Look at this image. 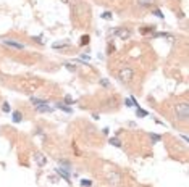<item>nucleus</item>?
<instances>
[{
  "mask_svg": "<svg viewBox=\"0 0 189 187\" xmlns=\"http://www.w3.org/2000/svg\"><path fill=\"white\" fill-rule=\"evenodd\" d=\"M133 74H134L133 68L123 66V68H120V71H118V79L121 81V82H129V81L133 79Z\"/></svg>",
  "mask_w": 189,
  "mask_h": 187,
  "instance_id": "f257e3e1",
  "label": "nucleus"
},
{
  "mask_svg": "<svg viewBox=\"0 0 189 187\" xmlns=\"http://www.w3.org/2000/svg\"><path fill=\"white\" fill-rule=\"evenodd\" d=\"M188 111H189L188 103H181V105H176V107H175L176 118H178V120H181V121H186L188 120Z\"/></svg>",
  "mask_w": 189,
  "mask_h": 187,
  "instance_id": "f03ea898",
  "label": "nucleus"
},
{
  "mask_svg": "<svg viewBox=\"0 0 189 187\" xmlns=\"http://www.w3.org/2000/svg\"><path fill=\"white\" fill-rule=\"evenodd\" d=\"M55 173H57V174L60 176V178L63 179L65 182H68V184L71 182V179H70L71 171H70V169H66V168H57V169H55Z\"/></svg>",
  "mask_w": 189,
  "mask_h": 187,
  "instance_id": "7ed1b4c3",
  "label": "nucleus"
},
{
  "mask_svg": "<svg viewBox=\"0 0 189 187\" xmlns=\"http://www.w3.org/2000/svg\"><path fill=\"white\" fill-rule=\"evenodd\" d=\"M113 34H115V36H118L120 39L126 40L129 36H131V31H128V29H123V28H116V29H115V32H113Z\"/></svg>",
  "mask_w": 189,
  "mask_h": 187,
  "instance_id": "20e7f679",
  "label": "nucleus"
},
{
  "mask_svg": "<svg viewBox=\"0 0 189 187\" xmlns=\"http://www.w3.org/2000/svg\"><path fill=\"white\" fill-rule=\"evenodd\" d=\"M107 179L110 181V184H115V186L120 184V174L116 171H110L107 174Z\"/></svg>",
  "mask_w": 189,
  "mask_h": 187,
  "instance_id": "39448f33",
  "label": "nucleus"
},
{
  "mask_svg": "<svg viewBox=\"0 0 189 187\" xmlns=\"http://www.w3.org/2000/svg\"><path fill=\"white\" fill-rule=\"evenodd\" d=\"M3 44H5V45H8V47H13V49H18V50L25 49V45H23V44H19V42H16V40L6 39V40H3Z\"/></svg>",
  "mask_w": 189,
  "mask_h": 187,
  "instance_id": "423d86ee",
  "label": "nucleus"
},
{
  "mask_svg": "<svg viewBox=\"0 0 189 187\" xmlns=\"http://www.w3.org/2000/svg\"><path fill=\"white\" fill-rule=\"evenodd\" d=\"M34 160H36V163H37L39 166H45V163H47L45 156H44L42 153H39V152H37V153L34 155Z\"/></svg>",
  "mask_w": 189,
  "mask_h": 187,
  "instance_id": "0eeeda50",
  "label": "nucleus"
},
{
  "mask_svg": "<svg viewBox=\"0 0 189 187\" xmlns=\"http://www.w3.org/2000/svg\"><path fill=\"white\" fill-rule=\"evenodd\" d=\"M36 111H39V113H52L53 108L49 107V103H47V105H39V107H36Z\"/></svg>",
  "mask_w": 189,
  "mask_h": 187,
  "instance_id": "6e6552de",
  "label": "nucleus"
},
{
  "mask_svg": "<svg viewBox=\"0 0 189 187\" xmlns=\"http://www.w3.org/2000/svg\"><path fill=\"white\" fill-rule=\"evenodd\" d=\"M12 121H13V123H16V124L21 123V121H23V113H21V111H13V113H12Z\"/></svg>",
  "mask_w": 189,
  "mask_h": 187,
  "instance_id": "1a4fd4ad",
  "label": "nucleus"
},
{
  "mask_svg": "<svg viewBox=\"0 0 189 187\" xmlns=\"http://www.w3.org/2000/svg\"><path fill=\"white\" fill-rule=\"evenodd\" d=\"M55 108H58V110H61V111H65V113H71V108L68 107V105H65V103H61V102H57L55 103Z\"/></svg>",
  "mask_w": 189,
  "mask_h": 187,
  "instance_id": "9d476101",
  "label": "nucleus"
},
{
  "mask_svg": "<svg viewBox=\"0 0 189 187\" xmlns=\"http://www.w3.org/2000/svg\"><path fill=\"white\" fill-rule=\"evenodd\" d=\"M154 31H155V26H144V28L139 29V32L144 34V36H147V34H154Z\"/></svg>",
  "mask_w": 189,
  "mask_h": 187,
  "instance_id": "9b49d317",
  "label": "nucleus"
},
{
  "mask_svg": "<svg viewBox=\"0 0 189 187\" xmlns=\"http://www.w3.org/2000/svg\"><path fill=\"white\" fill-rule=\"evenodd\" d=\"M31 103L36 105V107H39V105H47V103H49V100H42V98H37V97H31Z\"/></svg>",
  "mask_w": 189,
  "mask_h": 187,
  "instance_id": "f8f14e48",
  "label": "nucleus"
},
{
  "mask_svg": "<svg viewBox=\"0 0 189 187\" xmlns=\"http://www.w3.org/2000/svg\"><path fill=\"white\" fill-rule=\"evenodd\" d=\"M136 116L137 118H146V116H149V113H147L146 110H142L141 107H137L136 108Z\"/></svg>",
  "mask_w": 189,
  "mask_h": 187,
  "instance_id": "ddd939ff",
  "label": "nucleus"
},
{
  "mask_svg": "<svg viewBox=\"0 0 189 187\" xmlns=\"http://www.w3.org/2000/svg\"><path fill=\"white\" fill-rule=\"evenodd\" d=\"M110 145H113V147H123V145H121V140H120V139L118 137H112V139H110Z\"/></svg>",
  "mask_w": 189,
  "mask_h": 187,
  "instance_id": "4468645a",
  "label": "nucleus"
},
{
  "mask_svg": "<svg viewBox=\"0 0 189 187\" xmlns=\"http://www.w3.org/2000/svg\"><path fill=\"white\" fill-rule=\"evenodd\" d=\"M89 40H91V39H89V36H87V34H84V36H81V39H79V45L86 47L89 44Z\"/></svg>",
  "mask_w": 189,
  "mask_h": 187,
  "instance_id": "2eb2a0df",
  "label": "nucleus"
},
{
  "mask_svg": "<svg viewBox=\"0 0 189 187\" xmlns=\"http://www.w3.org/2000/svg\"><path fill=\"white\" fill-rule=\"evenodd\" d=\"M154 2H155V0H137V5H141V6H150Z\"/></svg>",
  "mask_w": 189,
  "mask_h": 187,
  "instance_id": "dca6fc26",
  "label": "nucleus"
},
{
  "mask_svg": "<svg viewBox=\"0 0 189 187\" xmlns=\"http://www.w3.org/2000/svg\"><path fill=\"white\" fill-rule=\"evenodd\" d=\"M65 47H70V44L65 40V42H57V44H53V49H65Z\"/></svg>",
  "mask_w": 189,
  "mask_h": 187,
  "instance_id": "f3484780",
  "label": "nucleus"
},
{
  "mask_svg": "<svg viewBox=\"0 0 189 187\" xmlns=\"http://www.w3.org/2000/svg\"><path fill=\"white\" fill-rule=\"evenodd\" d=\"M100 18H102V19H107V21H108V19H112V18H113V15H112L110 11H104V13L100 15Z\"/></svg>",
  "mask_w": 189,
  "mask_h": 187,
  "instance_id": "a211bd4d",
  "label": "nucleus"
},
{
  "mask_svg": "<svg viewBox=\"0 0 189 187\" xmlns=\"http://www.w3.org/2000/svg\"><path fill=\"white\" fill-rule=\"evenodd\" d=\"M150 139H152V142H154V144H157V142H160V140H162V137H160L159 134H154V132L150 134Z\"/></svg>",
  "mask_w": 189,
  "mask_h": 187,
  "instance_id": "6ab92c4d",
  "label": "nucleus"
},
{
  "mask_svg": "<svg viewBox=\"0 0 189 187\" xmlns=\"http://www.w3.org/2000/svg\"><path fill=\"white\" fill-rule=\"evenodd\" d=\"M81 186L82 187H91L92 186V181H91V179H81Z\"/></svg>",
  "mask_w": 189,
  "mask_h": 187,
  "instance_id": "aec40b11",
  "label": "nucleus"
},
{
  "mask_svg": "<svg viewBox=\"0 0 189 187\" xmlns=\"http://www.w3.org/2000/svg\"><path fill=\"white\" fill-rule=\"evenodd\" d=\"M73 103H74L73 97L71 95H65V105H73Z\"/></svg>",
  "mask_w": 189,
  "mask_h": 187,
  "instance_id": "412c9836",
  "label": "nucleus"
},
{
  "mask_svg": "<svg viewBox=\"0 0 189 187\" xmlns=\"http://www.w3.org/2000/svg\"><path fill=\"white\" fill-rule=\"evenodd\" d=\"M2 111H3V113H10V103H8V102H3Z\"/></svg>",
  "mask_w": 189,
  "mask_h": 187,
  "instance_id": "4be33fe9",
  "label": "nucleus"
},
{
  "mask_svg": "<svg viewBox=\"0 0 189 187\" xmlns=\"http://www.w3.org/2000/svg\"><path fill=\"white\" fill-rule=\"evenodd\" d=\"M60 165H61V168L71 169V163H70V161H65V160H60Z\"/></svg>",
  "mask_w": 189,
  "mask_h": 187,
  "instance_id": "5701e85b",
  "label": "nucleus"
},
{
  "mask_svg": "<svg viewBox=\"0 0 189 187\" xmlns=\"http://www.w3.org/2000/svg\"><path fill=\"white\" fill-rule=\"evenodd\" d=\"M65 68H66L68 71H71V73H74V71H76V66H74V64H71V63H65Z\"/></svg>",
  "mask_w": 189,
  "mask_h": 187,
  "instance_id": "b1692460",
  "label": "nucleus"
},
{
  "mask_svg": "<svg viewBox=\"0 0 189 187\" xmlns=\"http://www.w3.org/2000/svg\"><path fill=\"white\" fill-rule=\"evenodd\" d=\"M152 15H155L157 18H160V19H163V18H165V16H163V13L160 11V10H154V11H152Z\"/></svg>",
  "mask_w": 189,
  "mask_h": 187,
  "instance_id": "393cba45",
  "label": "nucleus"
},
{
  "mask_svg": "<svg viewBox=\"0 0 189 187\" xmlns=\"http://www.w3.org/2000/svg\"><path fill=\"white\" fill-rule=\"evenodd\" d=\"M125 105H126V107H128V108L134 107V105H133V100H131V97H129V98H126V100H125Z\"/></svg>",
  "mask_w": 189,
  "mask_h": 187,
  "instance_id": "a878e982",
  "label": "nucleus"
},
{
  "mask_svg": "<svg viewBox=\"0 0 189 187\" xmlns=\"http://www.w3.org/2000/svg\"><path fill=\"white\" fill-rule=\"evenodd\" d=\"M100 84L104 87H110V82H108V79H100Z\"/></svg>",
  "mask_w": 189,
  "mask_h": 187,
  "instance_id": "bb28decb",
  "label": "nucleus"
},
{
  "mask_svg": "<svg viewBox=\"0 0 189 187\" xmlns=\"http://www.w3.org/2000/svg\"><path fill=\"white\" fill-rule=\"evenodd\" d=\"M112 52H115V47L112 45V42H108V53H112Z\"/></svg>",
  "mask_w": 189,
  "mask_h": 187,
  "instance_id": "cd10ccee",
  "label": "nucleus"
},
{
  "mask_svg": "<svg viewBox=\"0 0 189 187\" xmlns=\"http://www.w3.org/2000/svg\"><path fill=\"white\" fill-rule=\"evenodd\" d=\"M81 60H82V62H86V60H89V55H87V53H82V55H81Z\"/></svg>",
  "mask_w": 189,
  "mask_h": 187,
  "instance_id": "c85d7f7f",
  "label": "nucleus"
},
{
  "mask_svg": "<svg viewBox=\"0 0 189 187\" xmlns=\"http://www.w3.org/2000/svg\"><path fill=\"white\" fill-rule=\"evenodd\" d=\"M108 128H104V129H102V134H104V135H108Z\"/></svg>",
  "mask_w": 189,
  "mask_h": 187,
  "instance_id": "c756f323",
  "label": "nucleus"
}]
</instances>
